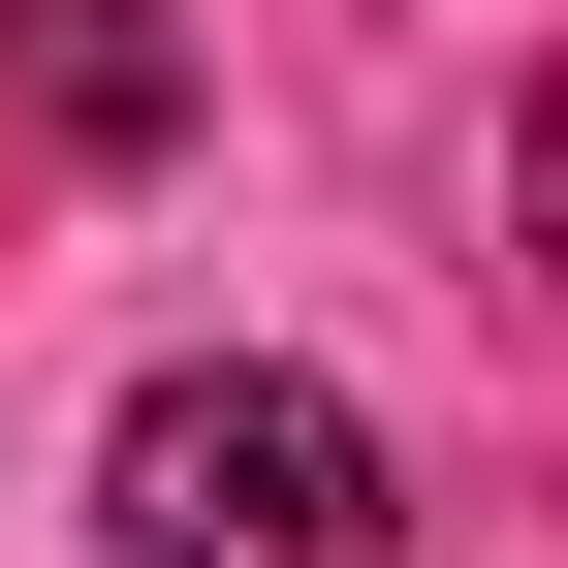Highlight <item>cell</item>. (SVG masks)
Instances as JSON below:
<instances>
[{
  "instance_id": "cell-1",
  "label": "cell",
  "mask_w": 568,
  "mask_h": 568,
  "mask_svg": "<svg viewBox=\"0 0 568 568\" xmlns=\"http://www.w3.org/2000/svg\"><path fill=\"white\" fill-rule=\"evenodd\" d=\"M95 568H410V474L347 379L284 347H190V379L95 410Z\"/></svg>"
},
{
  "instance_id": "cell-2",
  "label": "cell",
  "mask_w": 568,
  "mask_h": 568,
  "mask_svg": "<svg viewBox=\"0 0 568 568\" xmlns=\"http://www.w3.org/2000/svg\"><path fill=\"white\" fill-rule=\"evenodd\" d=\"M0 95H32L63 159H159L190 126V0H0Z\"/></svg>"
},
{
  "instance_id": "cell-3",
  "label": "cell",
  "mask_w": 568,
  "mask_h": 568,
  "mask_svg": "<svg viewBox=\"0 0 568 568\" xmlns=\"http://www.w3.org/2000/svg\"><path fill=\"white\" fill-rule=\"evenodd\" d=\"M537 284H568V95H537Z\"/></svg>"
}]
</instances>
